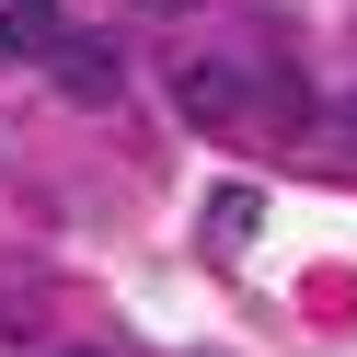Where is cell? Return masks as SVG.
<instances>
[{
  "instance_id": "cell-3",
  "label": "cell",
  "mask_w": 357,
  "mask_h": 357,
  "mask_svg": "<svg viewBox=\"0 0 357 357\" xmlns=\"http://www.w3.org/2000/svg\"><path fill=\"white\" fill-rule=\"evenodd\" d=\"M58 47V0H0V58H47Z\"/></svg>"
},
{
  "instance_id": "cell-4",
  "label": "cell",
  "mask_w": 357,
  "mask_h": 357,
  "mask_svg": "<svg viewBox=\"0 0 357 357\" xmlns=\"http://www.w3.org/2000/svg\"><path fill=\"white\" fill-rule=\"evenodd\" d=\"M334 139H346V150H357V93H346V104H334Z\"/></svg>"
},
{
  "instance_id": "cell-6",
  "label": "cell",
  "mask_w": 357,
  "mask_h": 357,
  "mask_svg": "<svg viewBox=\"0 0 357 357\" xmlns=\"http://www.w3.org/2000/svg\"><path fill=\"white\" fill-rule=\"evenodd\" d=\"M58 357H93V346H58Z\"/></svg>"
},
{
  "instance_id": "cell-5",
  "label": "cell",
  "mask_w": 357,
  "mask_h": 357,
  "mask_svg": "<svg viewBox=\"0 0 357 357\" xmlns=\"http://www.w3.org/2000/svg\"><path fill=\"white\" fill-rule=\"evenodd\" d=\"M139 12H185V0H139Z\"/></svg>"
},
{
  "instance_id": "cell-1",
  "label": "cell",
  "mask_w": 357,
  "mask_h": 357,
  "mask_svg": "<svg viewBox=\"0 0 357 357\" xmlns=\"http://www.w3.org/2000/svg\"><path fill=\"white\" fill-rule=\"evenodd\" d=\"M242 58H185V70H173V104H185V127H242L254 116V93H242Z\"/></svg>"
},
{
  "instance_id": "cell-2",
  "label": "cell",
  "mask_w": 357,
  "mask_h": 357,
  "mask_svg": "<svg viewBox=\"0 0 357 357\" xmlns=\"http://www.w3.org/2000/svg\"><path fill=\"white\" fill-rule=\"evenodd\" d=\"M47 70H58V93H70V104H116V93H127L116 35H58V47H47Z\"/></svg>"
}]
</instances>
